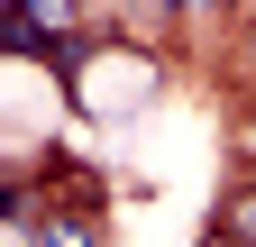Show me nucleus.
Here are the masks:
<instances>
[{
    "label": "nucleus",
    "mask_w": 256,
    "mask_h": 247,
    "mask_svg": "<svg viewBox=\"0 0 256 247\" xmlns=\"http://www.w3.org/2000/svg\"><path fill=\"white\" fill-rule=\"evenodd\" d=\"M220 238H256V192H238L229 210H220Z\"/></svg>",
    "instance_id": "1"
},
{
    "label": "nucleus",
    "mask_w": 256,
    "mask_h": 247,
    "mask_svg": "<svg viewBox=\"0 0 256 247\" xmlns=\"http://www.w3.org/2000/svg\"><path fill=\"white\" fill-rule=\"evenodd\" d=\"M18 210H28V192H18V174L0 165V220H18Z\"/></svg>",
    "instance_id": "2"
},
{
    "label": "nucleus",
    "mask_w": 256,
    "mask_h": 247,
    "mask_svg": "<svg viewBox=\"0 0 256 247\" xmlns=\"http://www.w3.org/2000/svg\"><path fill=\"white\" fill-rule=\"evenodd\" d=\"M247 156H256V128H247Z\"/></svg>",
    "instance_id": "3"
}]
</instances>
